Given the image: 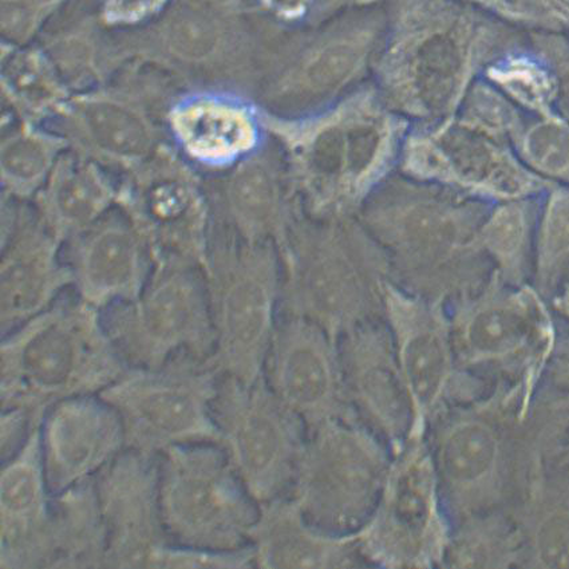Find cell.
<instances>
[{
  "mask_svg": "<svg viewBox=\"0 0 569 569\" xmlns=\"http://www.w3.org/2000/svg\"><path fill=\"white\" fill-rule=\"evenodd\" d=\"M2 408L44 415L51 405L96 396L128 370L102 322V313L77 293L2 337Z\"/></svg>",
  "mask_w": 569,
  "mask_h": 569,
  "instance_id": "obj_1",
  "label": "cell"
},
{
  "mask_svg": "<svg viewBox=\"0 0 569 569\" xmlns=\"http://www.w3.org/2000/svg\"><path fill=\"white\" fill-rule=\"evenodd\" d=\"M159 489L162 525L172 545L221 552L250 546L259 502L220 445H179L163 451Z\"/></svg>",
  "mask_w": 569,
  "mask_h": 569,
  "instance_id": "obj_2",
  "label": "cell"
},
{
  "mask_svg": "<svg viewBox=\"0 0 569 569\" xmlns=\"http://www.w3.org/2000/svg\"><path fill=\"white\" fill-rule=\"evenodd\" d=\"M201 268L157 261L140 296L101 311L108 336L130 369H159L173 359L208 361L214 332Z\"/></svg>",
  "mask_w": 569,
  "mask_h": 569,
  "instance_id": "obj_3",
  "label": "cell"
},
{
  "mask_svg": "<svg viewBox=\"0 0 569 569\" xmlns=\"http://www.w3.org/2000/svg\"><path fill=\"white\" fill-rule=\"evenodd\" d=\"M388 445L356 420L312 429L290 496L322 531L357 535L370 519L391 466Z\"/></svg>",
  "mask_w": 569,
  "mask_h": 569,
  "instance_id": "obj_4",
  "label": "cell"
},
{
  "mask_svg": "<svg viewBox=\"0 0 569 569\" xmlns=\"http://www.w3.org/2000/svg\"><path fill=\"white\" fill-rule=\"evenodd\" d=\"M220 375L211 365L180 357L159 369H130L101 392L117 411L127 449L160 456L189 443H220L212 413Z\"/></svg>",
  "mask_w": 569,
  "mask_h": 569,
  "instance_id": "obj_5",
  "label": "cell"
},
{
  "mask_svg": "<svg viewBox=\"0 0 569 569\" xmlns=\"http://www.w3.org/2000/svg\"><path fill=\"white\" fill-rule=\"evenodd\" d=\"M212 413L219 445L253 499L290 496L307 429L264 378L246 383L220 377Z\"/></svg>",
  "mask_w": 569,
  "mask_h": 569,
  "instance_id": "obj_6",
  "label": "cell"
},
{
  "mask_svg": "<svg viewBox=\"0 0 569 569\" xmlns=\"http://www.w3.org/2000/svg\"><path fill=\"white\" fill-rule=\"evenodd\" d=\"M369 567H427L438 553L437 472L421 436L392 455L370 519L357 535Z\"/></svg>",
  "mask_w": 569,
  "mask_h": 569,
  "instance_id": "obj_7",
  "label": "cell"
},
{
  "mask_svg": "<svg viewBox=\"0 0 569 569\" xmlns=\"http://www.w3.org/2000/svg\"><path fill=\"white\" fill-rule=\"evenodd\" d=\"M201 271L214 332V349L207 362L221 377L260 381L273 338L277 279L272 267L257 257L230 264L208 259Z\"/></svg>",
  "mask_w": 569,
  "mask_h": 569,
  "instance_id": "obj_8",
  "label": "cell"
},
{
  "mask_svg": "<svg viewBox=\"0 0 569 569\" xmlns=\"http://www.w3.org/2000/svg\"><path fill=\"white\" fill-rule=\"evenodd\" d=\"M122 212L157 261L202 268L207 254V204L198 176L172 157L157 156L120 186Z\"/></svg>",
  "mask_w": 569,
  "mask_h": 569,
  "instance_id": "obj_9",
  "label": "cell"
},
{
  "mask_svg": "<svg viewBox=\"0 0 569 569\" xmlns=\"http://www.w3.org/2000/svg\"><path fill=\"white\" fill-rule=\"evenodd\" d=\"M3 198L0 261V326L2 337L48 310L73 286L61 257L62 241L37 212Z\"/></svg>",
  "mask_w": 569,
  "mask_h": 569,
  "instance_id": "obj_10",
  "label": "cell"
},
{
  "mask_svg": "<svg viewBox=\"0 0 569 569\" xmlns=\"http://www.w3.org/2000/svg\"><path fill=\"white\" fill-rule=\"evenodd\" d=\"M107 536V568H148L168 536L160 509L159 456L126 449L94 479Z\"/></svg>",
  "mask_w": 569,
  "mask_h": 569,
  "instance_id": "obj_11",
  "label": "cell"
},
{
  "mask_svg": "<svg viewBox=\"0 0 569 569\" xmlns=\"http://www.w3.org/2000/svg\"><path fill=\"white\" fill-rule=\"evenodd\" d=\"M39 447L51 497L94 480L127 449L117 411L100 395L51 405L39 425Z\"/></svg>",
  "mask_w": 569,
  "mask_h": 569,
  "instance_id": "obj_12",
  "label": "cell"
},
{
  "mask_svg": "<svg viewBox=\"0 0 569 569\" xmlns=\"http://www.w3.org/2000/svg\"><path fill=\"white\" fill-rule=\"evenodd\" d=\"M264 381L300 420L307 433L333 420H357L346 395L342 361L302 322L273 333Z\"/></svg>",
  "mask_w": 569,
  "mask_h": 569,
  "instance_id": "obj_13",
  "label": "cell"
},
{
  "mask_svg": "<svg viewBox=\"0 0 569 569\" xmlns=\"http://www.w3.org/2000/svg\"><path fill=\"white\" fill-rule=\"evenodd\" d=\"M39 422L0 476V567L50 568L52 497L46 483Z\"/></svg>",
  "mask_w": 569,
  "mask_h": 569,
  "instance_id": "obj_14",
  "label": "cell"
},
{
  "mask_svg": "<svg viewBox=\"0 0 569 569\" xmlns=\"http://www.w3.org/2000/svg\"><path fill=\"white\" fill-rule=\"evenodd\" d=\"M74 241L68 266L76 293L84 303L103 311L140 296L152 273L153 258L126 213L104 216Z\"/></svg>",
  "mask_w": 569,
  "mask_h": 569,
  "instance_id": "obj_15",
  "label": "cell"
},
{
  "mask_svg": "<svg viewBox=\"0 0 569 569\" xmlns=\"http://www.w3.org/2000/svg\"><path fill=\"white\" fill-rule=\"evenodd\" d=\"M346 395L358 422L397 453L415 436V413L400 361L376 338L352 340L342 359Z\"/></svg>",
  "mask_w": 569,
  "mask_h": 569,
  "instance_id": "obj_16",
  "label": "cell"
},
{
  "mask_svg": "<svg viewBox=\"0 0 569 569\" xmlns=\"http://www.w3.org/2000/svg\"><path fill=\"white\" fill-rule=\"evenodd\" d=\"M257 568H358L369 567L356 535L322 531L307 520L291 496L259 503V518L251 531Z\"/></svg>",
  "mask_w": 569,
  "mask_h": 569,
  "instance_id": "obj_17",
  "label": "cell"
},
{
  "mask_svg": "<svg viewBox=\"0 0 569 569\" xmlns=\"http://www.w3.org/2000/svg\"><path fill=\"white\" fill-rule=\"evenodd\" d=\"M36 212L58 240H74L120 204V186L84 157H61L37 194Z\"/></svg>",
  "mask_w": 569,
  "mask_h": 569,
  "instance_id": "obj_18",
  "label": "cell"
},
{
  "mask_svg": "<svg viewBox=\"0 0 569 569\" xmlns=\"http://www.w3.org/2000/svg\"><path fill=\"white\" fill-rule=\"evenodd\" d=\"M78 123L97 159L133 172L154 156V136L139 110L114 98H91Z\"/></svg>",
  "mask_w": 569,
  "mask_h": 569,
  "instance_id": "obj_19",
  "label": "cell"
},
{
  "mask_svg": "<svg viewBox=\"0 0 569 569\" xmlns=\"http://www.w3.org/2000/svg\"><path fill=\"white\" fill-rule=\"evenodd\" d=\"M50 568H107L94 480L52 497Z\"/></svg>",
  "mask_w": 569,
  "mask_h": 569,
  "instance_id": "obj_20",
  "label": "cell"
},
{
  "mask_svg": "<svg viewBox=\"0 0 569 569\" xmlns=\"http://www.w3.org/2000/svg\"><path fill=\"white\" fill-rule=\"evenodd\" d=\"M172 128L188 157L201 163L227 162L253 146L254 130L243 111L199 100L181 104Z\"/></svg>",
  "mask_w": 569,
  "mask_h": 569,
  "instance_id": "obj_21",
  "label": "cell"
},
{
  "mask_svg": "<svg viewBox=\"0 0 569 569\" xmlns=\"http://www.w3.org/2000/svg\"><path fill=\"white\" fill-rule=\"evenodd\" d=\"M500 453L492 425L479 417L460 418L438 440L436 472L450 490L466 497L489 486L499 468Z\"/></svg>",
  "mask_w": 569,
  "mask_h": 569,
  "instance_id": "obj_22",
  "label": "cell"
},
{
  "mask_svg": "<svg viewBox=\"0 0 569 569\" xmlns=\"http://www.w3.org/2000/svg\"><path fill=\"white\" fill-rule=\"evenodd\" d=\"M401 331L397 357L413 407L416 437L421 436L425 421L447 397L451 362L447 343L431 327L409 323Z\"/></svg>",
  "mask_w": 569,
  "mask_h": 569,
  "instance_id": "obj_23",
  "label": "cell"
},
{
  "mask_svg": "<svg viewBox=\"0 0 569 569\" xmlns=\"http://www.w3.org/2000/svg\"><path fill=\"white\" fill-rule=\"evenodd\" d=\"M60 159V147L41 136H11L4 141L0 153L3 198L34 200Z\"/></svg>",
  "mask_w": 569,
  "mask_h": 569,
  "instance_id": "obj_24",
  "label": "cell"
},
{
  "mask_svg": "<svg viewBox=\"0 0 569 569\" xmlns=\"http://www.w3.org/2000/svg\"><path fill=\"white\" fill-rule=\"evenodd\" d=\"M527 333V318L519 307L497 303L483 307L469 319L466 339L470 355L492 359L518 350Z\"/></svg>",
  "mask_w": 569,
  "mask_h": 569,
  "instance_id": "obj_25",
  "label": "cell"
},
{
  "mask_svg": "<svg viewBox=\"0 0 569 569\" xmlns=\"http://www.w3.org/2000/svg\"><path fill=\"white\" fill-rule=\"evenodd\" d=\"M233 214L250 232L272 226L278 209V188L270 170L261 163H248L233 174L230 186Z\"/></svg>",
  "mask_w": 569,
  "mask_h": 569,
  "instance_id": "obj_26",
  "label": "cell"
},
{
  "mask_svg": "<svg viewBox=\"0 0 569 569\" xmlns=\"http://www.w3.org/2000/svg\"><path fill=\"white\" fill-rule=\"evenodd\" d=\"M148 568H257L251 546L238 551H208V549L163 545L150 556Z\"/></svg>",
  "mask_w": 569,
  "mask_h": 569,
  "instance_id": "obj_27",
  "label": "cell"
},
{
  "mask_svg": "<svg viewBox=\"0 0 569 569\" xmlns=\"http://www.w3.org/2000/svg\"><path fill=\"white\" fill-rule=\"evenodd\" d=\"M168 37L170 49L188 61L204 60L218 43L212 23L194 12L176 17L169 26Z\"/></svg>",
  "mask_w": 569,
  "mask_h": 569,
  "instance_id": "obj_28",
  "label": "cell"
},
{
  "mask_svg": "<svg viewBox=\"0 0 569 569\" xmlns=\"http://www.w3.org/2000/svg\"><path fill=\"white\" fill-rule=\"evenodd\" d=\"M358 62V52L350 46H333L313 60L306 70V78L313 88L338 87L351 74Z\"/></svg>",
  "mask_w": 569,
  "mask_h": 569,
  "instance_id": "obj_29",
  "label": "cell"
},
{
  "mask_svg": "<svg viewBox=\"0 0 569 569\" xmlns=\"http://www.w3.org/2000/svg\"><path fill=\"white\" fill-rule=\"evenodd\" d=\"M528 150L539 167L549 172H560L569 166V133L559 127L536 130Z\"/></svg>",
  "mask_w": 569,
  "mask_h": 569,
  "instance_id": "obj_30",
  "label": "cell"
},
{
  "mask_svg": "<svg viewBox=\"0 0 569 569\" xmlns=\"http://www.w3.org/2000/svg\"><path fill=\"white\" fill-rule=\"evenodd\" d=\"M539 558L549 568H569V513L542 522L538 533Z\"/></svg>",
  "mask_w": 569,
  "mask_h": 569,
  "instance_id": "obj_31",
  "label": "cell"
},
{
  "mask_svg": "<svg viewBox=\"0 0 569 569\" xmlns=\"http://www.w3.org/2000/svg\"><path fill=\"white\" fill-rule=\"evenodd\" d=\"M42 418L43 415L34 413L26 408H2V417H0L2 462L11 459L23 447L31 431L42 421Z\"/></svg>",
  "mask_w": 569,
  "mask_h": 569,
  "instance_id": "obj_32",
  "label": "cell"
},
{
  "mask_svg": "<svg viewBox=\"0 0 569 569\" xmlns=\"http://www.w3.org/2000/svg\"><path fill=\"white\" fill-rule=\"evenodd\" d=\"M379 148L381 136L375 128H356L346 142L345 169L352 178H362L377 159Z\"/></svg>",
  "mask_w": 569,
  "mask_h": 569,
  "instance_id": "obj_33",
  "label": "cell"
},
{
  "mask_svg": "<svg viewBox=\"0 0 569 569\" xmlns=\"http://www.w3.org/2000/svg\"><path fill=\"white\" fill-rule=\"evenodd\" d=\"M522 238V219L518 209L507 208L496 216L489 228L490 246L499 253H512Z\"/></svg>",
  "mask_w": 569,
  "mask_h": 569,
  "instance_id": "obj_34",
  "label": "cell"
},
{
  "mask_svg": "<svg viewBox=\"0 0 569 569\" xmlns=\"http://www.w3.org/2000/svg\"><path fill=\"white\" fill-rule=\"evenodd\" d=\"M546 244L549 252L569 248V199L555 200L547 220Z\"/></svg>",
  "mask_w": 569,
  "mask_h": 569,
  "instance_id": "obj_35",
  "label": "cell"
},
{
  "mask_svg": "<svg viewBox=\"0 0 569 569\" xmlns=\"http://www.w3.org/2000/svg\"><path fill=\"white\" fill-rule=\"evenodd\" d=\"M108 12L116 19H136L148 14L161 0H107Z\"/></svg>",
  "mask_w": 569,
  "mask_h": 569,
  "instance_id": "obj_36",
  "label": "cell"
},
{
  "mask_svg": "<svg viewBox=\"0 0 569 569\" xmlns=\"http://www.w3.org/2000/svg\"><path fill=\"white\" fill-rule=\"evenodd\" d=\"M267 3L281 14L292 16L303 9L306 0H267Z\"/></svg>",
  "mask_w": 569,
  "mask_h": 569,
  "instance_id": "obj_37",
  "label": "cell"
}]
</instances>
